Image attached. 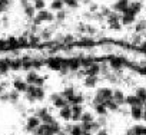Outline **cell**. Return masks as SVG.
I'll list each match as a JSON object with an SVG mask.
<instances>
[{"label":"cell","instance_id":"cell-32","mask_svg":"<svg viewBox=\"0 0 146 135\" xmlns=\"http://www.w3.org/2000/svg\"><path fill=\"white\" fill-rule=\"evenodd\" d=\"M10 6V0H0V12H6Z\"/></svg>","mask_w":146,"mask_h":135},{"label":"cell","instance_id":"cell-12","mask_svg":"<svg viewBox=\"0 0 146 135\" xmlns=\"http://www.w3.org/2000/svg\"><path fill=\"white\" fill-rule=\"evenodd\" d=\"M64 131L67 135H82V124H69Z\"/></svg>","mask_w":146,"mask_h":135},{"label":"cell","instance_id":"cell-36","mask_svg":"<svg viewBox=\"0 0 146 135\" xmlns=\"http://www.w3.org/2000/svg\"><path fill=\"white\" fill-rule=\"evenodd\" d=\"M64 17H66V12H64L63 9H62V10H59V12H57V15H56V19H57V20H63Z\"/></svg>","mask_w":146,"mask_h":135},{"label":"cell","instance_id":"cell-27","mask_svg":"<svg viewBox=\"0 0 146 135\" xmlns=\"http://www.w3.org/2000/svg\"><path fill=\"white\" fill-rule=\"evenodd\" d=\"M63 6H64L63 0H53V2L50 3V9H52V10H54V12L62 10V9H63Z\"/></svg>","mask_w":146,"mask_h":135},{"label":"cell","instance_id":"cell-4","mask_svg":"<svg viewBox=\"0 0 146 135\" xmlns=\"http://www.w3.org/2000/svg\"><path fill=\"white\" fill-rule=\"evenodd\" d=\"M106 20L109 23V26L112 29H120V23H122V15L117 13V12H110L108 16H106Z\"/></svg>","mask_w":146,"mask_h":135},{"label":"cell","instance_id":"cell-22","mask_svg":"<svg viewBox=\"0 0 146 135\" xmlns=\"http://www.w3.org/2000/svg\"><path fill=\"white\" fill-rule=\"evenodd\" d=\"M76 88L75 86H66L64 89H63V92H62V96H64L66 99H67V102H69V99L72 98V96H75L76 95Z\"/></svg>","mask_w":146,"mask_h":135},{"label":"cell","instance_id":"cell-41","mask_svg":"<svg viewBox=\"0 0 146 135\" xmlns=\"http://www.w3.org/2000/svg\"><path fill=\"white\" fill-rule=\"evenodd\" d=\"M143 135H146V125H145V128H143Z\"/></svg>","mask_w":146,"mask_h":135},{"label":"cell","instance_id":"cell-9","mask_svg":"<svg viewBox=\"0 0 146 135\" xmlns=\"http://www.w3.org/2000/svg\"><path fill=\"white\" fill-rule=\"evenodd\" d=\"M13 88H15L19 94H25V92L27 91V88H29V84H27L25 79H22V78H16L15 82H13Z\"/></svg>","mask_w":146,"mask_h":135},{"label":"cell","instance_id":"cell-34","mask_svg":"<svg viewBox=\"0 0 146 135\" xmlns=\"http://www.w3.org/2000/svg\"><path fill=\"white\" fill-rule=\"evenodd\" d=\"M63 3L69 7H78L79 6V0H63Z\"/></svg>","mask_w":146,"mask_h":135},{"label":"cell","instance_id":"cell-15","mask_svg":"<svg viewBox=\"0 0 146 135\" xmlns=\"http://www.w3.org/2000/svg\"><path fill=\"white\" fill-rule=\"evenodd\" d=\"M59 118L63 119V121H72V106L67 105V106H63L59 109Z\"/></svg>","mask_w":146,"mask_h":135},{"label":"cell","instance_id":"cell-29","mask_svg":"<svg viewBox=\"0 0 146 135\" xmlns=\"http://www.w3.org/2000/svg\"><path fill=\"white\" fill-rule=\"evenodd\" d=\"M143 128H145L143 124H136V125L132 126V131H133L135 135H143Z\"/></svg>","mask_w":146,"mask_h":135},{"label":"cell","instance_id":"cell-37","mask_svg":"<svg viewBox=\"0 0 146 135\" xmlns=\"http://www.w3.org/2000/svg\"><path fill=\"white\" fill-rule=\"evenodd\" d=\"M6 86H7V85H6L5 82H0V94H3V92H7V91H6Z\"/></svg>","mask_w":146,"mask_h":135},{"label":"cell","instance_id":"cell-14","mask_svg":"<svg viewBox=\"0 0 146 135\" xmlns=\"http://www.w3.org/2000/svg\"><path fill=\"white\" fill-rule=\"evenodd\" d=\"M125 105L126 106H136V105H143V102L135 95V94H132V95H126V98H125Z\"/></svg>","mask_w":146,"mask_h":135},{"label":"cell","instance_id":"cell-35","mask_svg":"<svg viewBox=\"0 0 146 135\" xmlns=\"http://www.w3.org/2000/svg\"><path fill=\"white\" fill-rule=\"evenodd\" d=\"M95 135H109V131H108V126H102Z\"/></svg>","mask_w":146,"mask_h":135},{"label":"cell","instance_id":"cell-6","mask_svg":"<svg viewBox=\"0 0 146 135\" xmlns=\"http://www.w3.org/2000/svg\"><path fill=\"white\" fill-rule=\"evenodd\" d=\"M35 115H36V116H39V118H40V121H42L43 124H50V122H53V121H54V118H53L52 112H50L47 108H40V109H37V111L35 112Z\"/></svg>","mask_w":146,"mask_h":135},{"label":"cell","instance_id":"cell-23","mask_svg":"<svg viewBox=\"0 0 146 135\" xmlns=\"http://www.w3.org/2000/svg\"><path fill=\"white\" fill-rule=\"evenodd\" d=\"M93 109H95L96 115H108L109 114V109H108V106L105 104H95Z\"/></svg>","mask_w":146,"mask_h":135},{"label":"cell","instance_id":"cell-1","mask_svg":"<svg viewBox=\"0 0 146 135\" xmlns=\"http://www.w3.org/2000/svg\"><path fill=\"white\" fill-rule=\"evenodd\" d=\"M25 96L29 102L35 104V102H40L44 99L46 94H44V89L43 86H36V85H29L27 91L25 92Z\"/></svg>","mask_w":146,"mask_h":135},{"label":"cell","instance_id":"cell-39","mask_svg":"<svg viewBox=\"0 0 146 135\" xmlns=\"http://www.w3.org/2000/svg\"><path fill=\"white\" fill-rule=\"evenodd\" d=\"M142 50H143V52H145V53H146V42H145V43H143V45H142Z\"/></svg>","mask_w":146,"mask_h":135},{"label":"cell","instance_id":"cell-26","mask_svg":"<svg viewBox=\"0 0 146 135\" xmlns=\"http://www.w3.org/2000/svg\"><path fill=\"white\" fill-rule=\"evenodd\" d=\"M135 95L145 104L146 102V88H143V86H139L136 91H135Z\"/></svg>","mask_w":146,"mask_h":135},{"label":"cell","instance_id":"cell-20","mask_svg":"<svg viewBox=\"0 0 146 135\" xmlns=\"http://www.w3.org/2000/svg\"><path fill=\"white\" fill-rule=\"evenodd\" d=\"M123 65H125V62H123V59H120V57H112V59L109 60V66L112 68L113 71H120L122 68H123Z\"/></svg>","mask_w":146,"mask_h":135},{"label":"cell","instance_id":"cell-10","mask_svg":"<svg viewBox=\"0 0 146 135\" xmlns=\"http://www.w3.org/2000/svg\"><path fill=\"white\" fill-rule=\"evenodd\" d=\"M129 3H130V0H116L115 5H113V10L122 15V13H125L127 10Z\"/></svg>","mask_w":146,"mask_h":135},{"label":"cell","instance_id":"cell-42","mask_svg":"<svg viewBox=\"0 0 146 135\" xmlns=\"http://www.w3.org/2000/svg\"><path fill=\"white\" fill-rule=\"evenodd\" d=\"M143 108H145V111H146V102H145V104H143Z\"/></svg>","mask_w":146,"mask_h":135},{"label":"cell","instance_id":"cell-13","mask_svg":"<svg viewBox=\"0 0 146 135\" xmlns=\"http://www.w3.org/2000/svg\"><path fill=\"white\" fill-rule=\"evenodd\" d=\"M70 106H72V121H80V116L85 112L83 105H70Z\"/></svg>","mask_w":146,"mask_h":135},{"label":"cell","instance_id":"cell-16","mask_svg":"<svg viewBox=\"0 0 146 135\" xmlns=\"http://www.w3.org/2000/svg\"><path fill=\"white\" fill-rule=\"evenodd\" d=\"M142 9H143V3L139 2V0H132V2L129 3V7H127V10H130V12L135 13L136 16L142 12Z\"/></svg>","mask_w":146,"mask_h":135},{"label":"cell","instance_id":"cell-38","mask_svg":"<svg viewBox=\"0 0 146 135\" xmlns=\"http://www.w3.org/2000/svg\"><path fill=\"white\" fill-rule=\"evenodd\" d=\"M56 135H67V132H66V131H60V132H57Z\"/></svg>","mask_w":146,"mask_h":135},{"label":"cell","instance_id":"cell-21","mask_svg":"<svg viewBox=\"0 0 146 135\" xmlns=\"http://www.w3.org/2000/svg\"><path fill=\"white\" fill-rule=\"evenodd\" d=\"M98 82H99V78L98 76H86L85 81H83V85H85V88L92 89V88H96Z\"/></svg>","mask_w":146,"mask_h":135},{"label":"cell","instance_id":"cell-7","mask_svg":"<svg viewBox=\"0 0 146 135\" xmlns=\"http://www.w3.org/2000/svg\"><path fill=\"white\" fill-rule=\"evenodd\" d=\"M143 112H145V108L143 105H136V106H130L129 108V115L133 121H142V116H143Z\"/></svg>","mask_w":146,"mask_h":135},{"label":"cell","instance_id":"cell-30","mask_svg":"<svg viewBox=\"0 0 146 135\" xmlns=\"http://www.w3.org/2000/svg\"><path fill=\"white\" fill-rule=\"evenodd\" d=\"M33 6L36 10H43L46 7V2L44 0H33Z\"/></svg>","mask_w":146,"mask_h":135},{"label":"cell","instance_id":"cell-17","mask_svg":"<svg viewBox=\"0 0 146 135\" xmlns=\"http://www.w3.org/2000/svg\"><path fill=\"white\" fill-rule=\"evenodd\" d=\"M135 20H136V15L135 13H132L130 10H126L125 13H122V23L123 25H132V23H135Z\"/></svg>","mask_w":146,"mask_h":135},{"label":"cell","instance_id":"cell-18","mask_svg":"<svg viewBox=\"0 0 146 135\" xmlns=\"http://www.w3.org/2000/svg\"><path fill=\"white\" fill-rule=\"evenodd\" d=\"M125 98L126 95L123 94L122 89H113V101L116 104H119L120 106H125Z\"/></svg>","mask_w":146,"mask_h":135},{"label":"cell","instance_id":"cell-33","mask_svg":"<svg viewBox=\"0 0 146 135\" xmlns=\"http://www.w3.org/2000/svg\"><path fill=\"white\" fill-rule=\"evenodd\" d=\"M145 30H146V20L137 22V25H136V32L139 33V32H145Z\"/></svg>","mask_w":146,"mask_h":135},{"label":"cell","instance_id":"cell-24","mask_svg":"<svg viewBox=\"0 0 146 135\" xmlns=\"http://www.w3.org/2000/svg\"><path fill=\"white\" fill-rule=\"evenodd\" d=\"M93 121H95V115H93L92 112L85 111V112L82 114V116H80V122H82V124H89V122H93Z\"/></svg>","mask_w":146,"mask_h":135},{"label":"cell","instance_id":"cell-40","mask_svg":"<svg viewBox=\"0 0 146 135\" xmlns=\"http://www.w3.org/2000/svg\"><path fill=\"white\" fill-rule=\"evenodd\" d=\"M142 121H145V122H146V111L143 112V116H142Z\"/></svg>","mask_w":146,"mask_h":135},{"label":"cell","instance_id":"cell-8","mask_svg":"<svg viewBox=\"0 0 146 135\" xmlns=\"http://www.w3.org/2000/svg\"><path fill=\"white\" fill-rule=\"evenodd\" d=\"M40 124H42V121H40L39 116H36V115H30V116L27 118V121H26V126H25V129H26L27 132H33Z\"/></svg>","mask_w":146,"mask_h":135},{"label":"cell","instance_id":"cell-28","mask_svg":"<svg viewBox=\"0 0 146 135\" xmlns=\"http://www.w3.org/2000/svg\"><path fill=\"white\" fill-rule=\"evenodd\" d=\"M25 13H26V16L27 17H35L36 16V9H35V6L33 5H27V6H25Z\"/></svg>","mask_w":146,"mask_h":135},{"label":"cell","instance_id":"cell-2","mask_svg":"<svg viewBox=\"0 0 146 135\" xmlns=\"http://www.w3.org/2000/svg\"><path fill=\"white\" fill-rule=\"evenodd\" d=\"M112 98H113V89L112 88H108V86L98 88L96 94H95V98L92 101V105H95V104H105L106 101H109Z\"/></svg>","mask_w":146,"mask_h":135},{"label":"cell","instance_id":"cell-5","mask_svg":"<svg viewBox=\"0 0 146 135\" xmlns=\"http://www.w3.org/2000/svg\"><path fill=\"white\" fill-rule=\"evenodd\" d=\"M25 81H26L29 85H36V86H43V85H44V78H43V76H39L35 71H30V72L26 75Z\"/></svg>","mask_w":146,"mask_h":135},{"label":"cell","instance_id":"cell-19","mask_svg":"<svg viewBox=\"0 0 146 135\" xmlns=\"http://www.w3.org/2000/svg\"><path fill=\"white\" fill-rule=\"evenodd\" d=\"M85 99H86V96L82 92H76L75 96H72L69 99V105H83L85 104Z\"/></svg>","mask_w":146,"mask_h":135},{"label":"cell","instance_id":"cell-31","mask_svg":"<svg viewBox=\"0 0 146 135\" xmlns=\"http://www.w3.org/2000/svg\"><path fill=\"white\" fill-rule=\"evenodd\" d=\"M96 121L99 122L100 126H108V115H98Z\"/></svg>","mask_w":146,"mask_h":135},{"label":"cell","instance_id":"cell-25","mask_svg":"<svg viewBox=\"0 0 146 135\" xmlns=\"http://www.w3.org/2000/svg\"><path fill=\"white\" fill-rule=\"evenodd\" d=\"M7 95H9V102H10V104H17V102H19L20 94H19L16 89H15V91H9Z\"/></svg>","mask_w":146,"mask_h":135},{"label":"cell","instance_id":"cell-11","mask_svg":"<svg viewBox=\"0 0 146 135\" xmlns=\"http://www.w3.org/2000/svg\"><path fill=\"white\" fill-rule=\"evenodd\" d=\"M99 74H100V65L99 63L88 65L85 68V76H98Z\"/></svg>","mask_w":146,"mask_h":135},{"label":"cell","instance_id":"cell-3","mask_svg":"<svg viewBox=\"0 0 146 135\" xmlns=\"http://www.w3.org/2000/svg\"><path fill=\"white\" fill-rule=\"evenodd\" d=\"M53 19H54L53 13L49 12V10H46V9H43V10H39V13L33 17V23L35 25H40L43 22H52Z\"/></svg>","mask_w":146,"mask_h":135}]
</instances>
